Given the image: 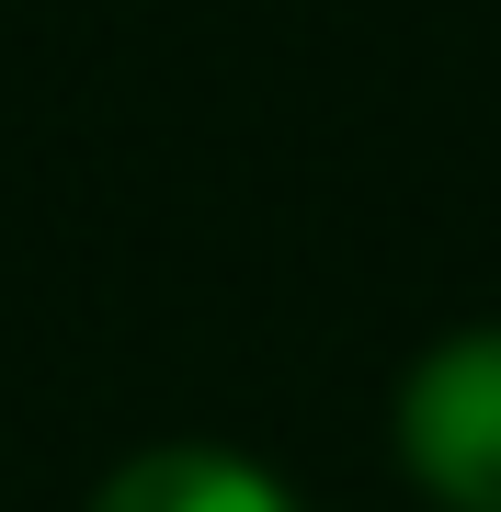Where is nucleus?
<instances>
[{
	"label": "nucleus",
	"instance_id": "2",
	"mask_svg": "<svg viewBox=\"0 0 501 512\" xmlns=\"http://www.w3.org/2000/svg\"><path fill=\"white\" fill-rule=\"evenodd\" d=\"M92 512H297V501H285L251 456H228V444H160V456L114 467Z\"/></svg>",
	"mask_w": 501,
	"mask_h": 512
},
{
	"label": "nucleus",
	"instance_id": "1",
	"mask_svg": "<svg viewBox=\"0 0 501 512\" xmlns=\"http://www.w3.org/2000/svg\"><path fill=\"white\" fill-rule=\"evenodd\" d=\"M399 456L445 512H501V330H456L410 365Z\"/></svg>",
	"mask_w": 501,
	"mask_h": 512
}]
</instances>
